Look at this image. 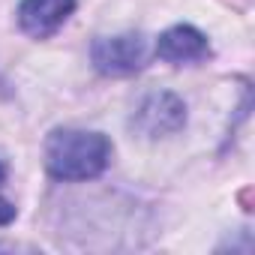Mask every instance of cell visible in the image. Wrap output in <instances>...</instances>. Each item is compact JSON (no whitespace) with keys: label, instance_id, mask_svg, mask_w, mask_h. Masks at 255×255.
<instances>
[{"label":"cell","instance_id":"cell-1","mask_svg":"<svg viewBox=\"0 0 255 255\" xmlns=\"http://www.w3.org/2000/svg\"><path fill=\"white\" fill-rule=\"evenodd\" d=\"M111 141L102 132L54 129L45 138V168L54 180L78 183L99 177L111 162Z\"/></svg>","mask_w":255,"mask_h":255},{"label":"cell","instance_id":"cell-2","mask_svg":"<svg viewBox=\"0 0 255 255\" xmlns=\"http://www.w3.org/2000/svg\"><path fill=\"white\" fill-rule=\"evenodd\" d=\"M90 60L99 75L108 78H126L147 66L150 48L141 33H117V36H99L90 45Z\"/></svg>","mask_w":255,"mask_h":255},{"label":"cell","instance_id":"cell-3","mask_svg":"<svg viewBox=\"0 0 255 255\" xmlns=\"http://www.w3.org/2000/svg\"><path fill=\"white\" fill-rule=\"evenodd\" d=\"M129 126L144 135V138H165V135H174L186 126V105L177 93H168V90H156V93H147L141 99V105L135 108Z\"/></svg>","mask_w":255,"mask_h":255},{"label":"cell","instance_id":"cell-4","mask_svg":"<svg viewBox=\"0 0 255 255\" xmlns=\"http://www.w3.org/2000/svg\"><path fill=\"white\" fill-rule=\"evenodd\" d=\"M72 12H75V0H21L18 27L33 39H48L66 24Z\"/></svg>","mask_w":255,"mask_h":255},{"label":"cell","instance_id":"cell-5","mask_svg":"<svg viewBox=\"0 0 255 255\" xmlns=\"http://www.w3.org/2000/svg\"><path fill=\"white\" fill-rule=\"evenodd\" d=\"M153 54L159 60H165V63H201L213 51H210L207 36L198 27H192V24H174V27H168L156 39Z\"/></svg>","mask_w":255,"mask_h":255},{"label":"cell","instance_id":"cell-6","mask_svg":"<svg viewBox=\"0 0 255 255\" xmlns=\"http://www.w3.org/2000/svg\"><path fill=\"white\" fill-rule=\"evenodd\" d=\"M15 204L12 201H6V198H0V225H9L12 219H15Z\"/></svg>","mask_w":255,"mask_h":255},{"label":"cell","instance_id":"cell-7","mask_svg":"<svg viewBox=\"0 0 255 255\" xmlns=\"http://www.w3.org/2000/svg\"><path fill=\"white\" fill-rule=\"evenodd\" d=\"M6 174H9V171H6V162H3V159H0V186H3V183H6Z\"/></svg>","mask_w":255,"mask_h":255}]
</instances>
